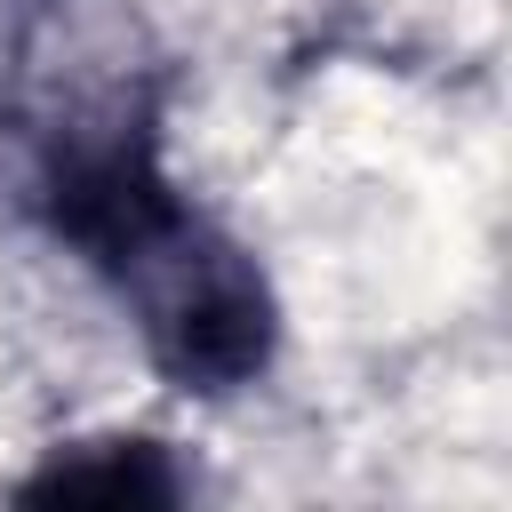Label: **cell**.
I'll list each match as a JSON object with an SVG mask.
<instances>
[{"label":"cell","mask_w":512,"mask_h":512,"mask_svg":"<svg viewBox=\"0 0 512 512\" xmlns=\"http://www.w3.org/2000/svg\"><path fill=\"white\" fill-rule=\"evenodd\" d=\"M40 208L112 280V296L128 304L144 352L176 384L232 392V384H248L272 360L280 312H272V288H264L256 256L232 232H216L160 176L144 112L48 136Z\"/></svg>","instance_id":"obj_1"},{"label":"cell","mask_w":512,"mask_h":512,"mask_svg":"<svg viewBox=\"0 0 512 512\" xmlns=\"http://www.w3.org/2000/svg\"><path fill=\"white\" fill-rule=\"evenodd\" d=\"M32 504H168L176 472L152 440H96L80 456H56L40 480H24Z\"/></svg>","instance_id":"obj_2"}]
</instances>
